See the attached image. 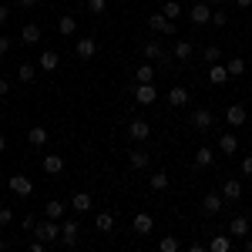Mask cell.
Segmentation results:
<instances>
[{
	"label": "cell",
	"instance_id": "1",
	"mask_svg": "<svg viewBox=\"0 0 252 252\" xmlns=\"http://www.w3.org/2000/svg\"><path fill=\"white\" fill-rule=\"evenodd\" d=\"M34 232H37V239H44V242H58L61 239V225H58V219H44V222L34 225Z\"/></svg>",
	"mask_w": 252,
	"mask_h": 252
},
{
	"label": "cell",
	"instance_id": "2",
	"mask_svg": "<svg viewBox=\"0 0 252 252\" xmlns=\"http://www.w3.org/2000/svg\"><path fill=\"white\" fill-rule=\"evenodd\" d=\"M148 27H152L155 34H161V37H175V20H168L165 14H161V10L148 17Z\"/></svg>",
	"mask_w": 252,
	"mask_h": 252
},
{
	"label": "cell",
	"instance_id": "3",
	"mask_svg": "<svg viewBox=\"0 0 252 252\" xmlns=\"http://www.w3.org/2000/svg\"><path fill=\"white\" fill-rule=\"evenodd\" d=\"M131 91V97H135L138 104H155L158 101V91H155V84L148 81V84H135V88H128Z\"/></svg>",
	"mask_w": 252,
	"mask_h": 252
},
{
	"label": "cell",
	"instance_id": "4",
	"mask_svg": "<svg viewBox=\"0 0 252 252\" xmlns=\"http://www.w3.org/2000/svg\"><path fill=\"white\" fill-rule=\"evenodd\" d=\"M148 135H152L148 118H131V125H128V138H131V141H148Z\"/></svg>",
	"mask_w": 252,
	"mask_h": 252
},
{
	"label": "cell",
	"instance_id": "5",
	"mask_svg": "<svg viewBox=\"0 0 252 252\" xmlns=\"http://www.w3.org/2000/svg\"><path fill=\"white\" fill-rule=\"evenodd\" d=\"M78 229H81L78 219H67V222L61 225V242H64L67 249H74V246H78Z\"/></svg>",
	"mask_w": 252,
	"mask_h": 252
},
{
	"label": "cell",
	"instance_id": "6",
	"mask_svg": "<svg viewBox=\"0 0 252 252\" xmlns=\"http://www.w3.org/2000/svg\"><path fill=\"white\" fill-rule=\"evenodd\" d=\"M222 205H225L222 192H209L205 198H202V215H219V212H222Z\"/></svg>",
	"mask_w": 252,
	"mask_h": 252
},
{
	"label": "cell",
	"instance_id": "7",
	"mask_svg": "<svg viewBox=\"0 0 252 252\" xmlns=\"http://www.w3.org/2000/svg\"><path fill=\"white\" fill-rule=\"evenodd\" d=\"M74 54H78L81 61H91L97 54V40L94 37H78V44H74Z\"/></svg>",
	"mask_w": 252,
	"mask_h": 252
},
{
	"label": "cell",
	"instance_id": "8",
	"mask_svg": "<svg viewBox=\"0 0 252 252\" xmlns=\"http://www.w3.org/2000/svg\"><path fill=\"white\" fill-rule=\"evenodd\" d=\"M189 17H192V24H195V27L209 24V20H212V3H195L192 10H189Z\"/></svg>",
	"mask_w": 252,
	"mask_h": 252
},
{
	"label": "cell",
	"instance_id": "9",
	"mask_svg": "<svg viewBox=\"0 0 252 252\" xmlns=\"http://www.w3.org/2000/svg\"><path fill=\"white\" fill-rule=\"evenodd\" d=\"M10 192L24 198V195H31V192H34V182H31L27 175H10Z\"/></svg>",
	"mask_w": 252,
	"mask_h": 252
},
{
	"label": "cell",
	"instance_id": "10",
	"mask_svg": "<svg viewBox=\"0 0 252 252\" xmlns=\"http://www.w3.org/2000/svg\"><path fill=\"white\" fill-rule=\"evenodd\" d=\"M225 121H229L232 128H242V125L249 121V115H246V108H242V104H229V108H225Z\"/></svg>",
	"mask_w": 252,
	"mask_h": 252
},
{
	"label": "cell",
	"instance_id": "11",
	"mask_svg": "<svg viewBox=\"0 0 252 252\" xmlns=\"http://www.w3.org/2000/svg\"><path fill=\"white\" fill-rule=\"evenodd\" d=\"M212 111H209V108H198V111H195L192 115V128L195 131H209V128H212Z\"/></svg>",
	"mask_w": 252,
	"mask_h": 252
},
{
	"label": "cell",
	"instance_id": "12",
	"mask_svg": "<svg viewBox=\"0 0 252 252\" xmlns=\"http://www.w3.org/2000/svg\"><path fill=\"white\" fill-rule=\"evenodd\" d=\"M189 101H192V91L189 88H172L168 91V108H185Z\"/></svg>",
	"mask_w": 252,
	"mask_h": 252
},
{
	"label": "cell",
	"instance_id": "13",
	"mask_svg": "<svg viewBox=\"0 0 252 252\" xmlns=\"http://www.w3.org/2000/svg\"><path fill=\"white\" fill-rule=\"evenodd\" d=\"M192 54H195L192 40H175V47H172V58L175 61H192Z\"/></svg>",
	"mask_w": 252,
	"mask_h": 252
},
{
	"label": "cell",
	"instance_id": "14",
	"mask_svg": "<svg viewBox=\"0 0 252 252\" xmlns=\"http://www.w3.org/2000/svg\"><path fill=\"white\" fill-rule=\"evenodd\" d=\"M37 67H40V71H47V74L58 71V67H61V54H58V51H44L40 61H37Z\"/></svg>",
	"mask_w": 252,
	"mask_h": 252
},
{
	"label": "cell",
	"instance_id": "15",
	"mask_svg": "<svg viewBox=\"0 0 252 252\" xmlns=\"http://www.w3.org/2000/svg\"><path fill=\"white\" fill-rule=\"evenodd\" d=\"M229 235H232V239H246V235H249V219H246V215H235L232 222H229Z\"/></svg>",
	"mask_w": 252,
	"mask_h": 252
},
{
	"label": "cell",
	"instance_id": "16",
	"mask_svg": "<svg viewBox=\"0 0 252 252\" xmlns=\"http://www.w3.org/2000/svg\"><path fill=\"white\" fill-rule=\"evenodd\" d=\"M239 195H242V182H239V178H225V182H222V198H225V202H235Z\"/></svg>",
	"mask_w": 252,
	"mask_h": 252
},
{
	"label": "cell",
	"instance_id": "17",
	"mask_svg": "<svg viewBox=\"0 0 252 252\" xmlns=\"http://www.w3.org/2000/svg\"><path fill=\"white\" fill-rule=\"evenodd\" d=\"M128 161H131V168H135V172H145V168L152 165V155H148V152H141V148H131Z\"/></svg>",
	"mask_w": 252,
	"mask_h": 252
},
{
	"label": "cell",
	"instance_id": "18",
	"mask_svg": "<svg viewBox=\"0 0 252 252\" xmlns=\"http://www.w3.org/2000/svg\"><path fill=\"white\" fill-rule=\"evenodd\" d=\"M131 229H135L138 235H148L152 229H155V222H152V215H148V212H138L135 222H131Z\"/></svg>",
	"mask_w": 252,
	"mask_h": 252
},
{
	"label": "cell",
	"instance_id": "19",
	"mask_svg": "<svg viewBox=\"0 0 252 252\" xmlns=\"http://www.w3.org/2000/svg\"><path fill=\"white\" fill-rule=\"evenodd\" d=\"M212 161H215L212 148H209V145H198V152H195V168H209Z\"/></svg>",
	"mask_w": 252,
	"mask_h": 252
},
{
	"label": "cell",
	"instance_id": "20",
	"mask_svg": "<svg viewBox=\"0 0 252 252\" xmlns=\"http://www.w3.org/2000/svg\"><path fill=\"white\" fill-rule=\"evenodd\" d=\"M209 81L212 84H225L229 81V67L225 64H209Z\"/></svg>",
	"mask_w": 252,
	"mask_h": 252
},
{
	"label": "cell",
	"instance_id": "21",
	"mask_svg": "<svg viewBox=\"0 0 252 252\" xmlns=\"http://www.w3.org/2000/svg\"><path fill=\"white\" fill-rule=\"evenodd\" d=\"M74 31H78V20L71 17V14H64V17L58 20V34H61V37H71Z\"/></svg>",
	"mask_w": 252,
	"mask_h": 252
},
{
	"label": "cell",
	"instance_id": "22",
	"mask_svg": "<svg viewBox=\"0 0 252 252\" xmlns=\"http://www.w3.org/2000/svg\"><path fill=\"white\" fill-rule=\"evenodd\" d=\"M40 37H44V34H40L37 24H24V31H20V40H24V44H37Z\"/></svg>",
	"mask_w": 252,
	"mask_h": 252
},
{
	"label": "cell",
	"instance_id": "23",
	"mask_svg": "<svg viewBox=\"0 0 252 252\" xmlns=\"http://www.w3.org/2000/svg\"><path fill=\"white\" fill-rule=\"evenodd\" d=\"M168 172H152V178H148V185H152V192H165L168 189Z\"/></svg>",
	"mask_w": 252,
	"mask_h": 252
},
{
	"label": "cell",
	"instance_id": "24",
	"mask_svg": "<svg viewBox=\"0 0 252 252\" xmlns=\"http://www.w3.org/2000/svg\"><path fill=\"white\" fill-rule=\"evenodd\" d=\"M44 172H47V175H61V172H64V158H61V155H47V158H44Z\"/></svg>",
	"mask_w": 252,
	"mask_h": 252
},
{
	"label": "cell",
	"instance_id": "25",
	"mask_svg": "<svg viewBox=\"0 0 252 252\" xmlns=\"http://www.w3.org/2000/svg\"><path fill=\"white\" fill-rule=\"evenodd\" d=\"M141 51H145V61H158L161 54H165V47H161V40H148V44H145Z\"/></svg>",
	"mask_w": 252,
	"mask_h": 252
},
{
	"label": "cell",
	"instance_id": "26",
	"mask_svg": "<svg viewBox=\"0 0 252 252\" xmlns=\"http://www.w3.org/2000/svg\"><path fill=\"white\" fill-rule=\"evenodd\" d=\"M219 148H222V155H235V152H239V138L235 135H222L219 138Z\"/></svg>",
	"mask_w": 252,
	"mask_h": 252
},
{
	"label": "cell",
	"instance_id": "27",
	"mask_svg": "<svg viewBox=\"0 0 252 252\" xmlns=\"http://www.w3.org/2000/svg\"><path fill=\"white\" fill-rule=\"evenodd\" d=\"M94 229H97V232H111V229H115V215H111V212H101L94 219Z\"/></svg>",
	"mask_w": 252,
	"mask_h": 252
},
{
	"label": "cell",
	"instance_id": "28",
	"mask_svg": "<svg viewBox=\"0 0 252 252\" xmlns=\"http://www.w3.org/2000/svg\"><path fill=\"white\" fill-rule=\"evenodd\" d=\"M135 81H138V84H148V81H155V67H152V64H138Z\"/></svg>",
	"mask_w": 252,
	"mask_h": 252
},
{
	"label": "cell",
	"instance_id": "29",
	"mask_svg": "<svg viewBox=\"0 0 252 252\" xmlns=\"http://www.w3.org/2000/svg\"><path fill=\"white\" fill-rule=\"evenodd\" d=\"M209 249L212 252H229L232 249V235H215L212 242H209Z\"/></svg>",
	"mask_w": 252,
	"mask_h": 252
},
{
	"label": "cell",
	"instance_id": "30",
	"mask_svg": "<svg viewBox=\"0 0 252 252\" xmlns=\"http://www.w3.org/2000/svg\"><path fill=\"white\" fill-rule=\"evenodd\" d=\"M225 67H229V78H242V74H246V61L242 58H229Z\"/></svg>",
	"mask_w": 252,
	"mask_h": 252
},
{
	"label": "cell",
	"instance_id": "31",
	"mask_svg": "<svg viewBox=\"0 0 252 252\" xmlns=\"http://www.w3.org/2000/svg\"><path fill=\"white\" fill-rule=\"evenodd\" d=\"M34 74H37V67H34L31 61H24V64L17 67V78L24 81V84H31V81H34Z\"/></svg>",
	"mask_w": 252,
	"mask_h": 252
},
{
	"label": "cell",
	"instance_id": "32",
	"mask_svg": "<svg viewBox=\"0 0 252 252\" xmlns=\"http://www.w3.org/2000/svg\"><path fill=\"white\" fill-rule=\"evenodd\" d=\"M44 215H47V219H61V215H64V202H58V198H51V202L44 205Z\"/></svg>",
	"mask_w": 252,
	"mask_h": 252
},
{
	"label": "cell",
	"instance_id": "33",
	"mask_svg": "<svg viewBox=\"0 0 252 252\" xmlns=\"http://www.w3.org/2000/svg\"><path fill=\"white\" fill-rule=\"evenodd\" d=\"M27 141H31V145H47V128H31V131H27Z\"/></svg>",
	"mask_w": 252,
	"mask_h": 252
},
{
	"label": "cell",
	"instance_id": "34",
	"mask_svg": "<svg viewBox=\"0 0 252 252\" xmlns=\"http://www.w3.org/2000/svg\"><path fill=\"white\" fill-rule=\"evenodd\" d=\"M161 14H165L168 20H178L182 17V3H178V0H168V3L161 7Z\"/></svg>",
	"mask_w": 252,
	"mask_h": 252
},
{
	"label": "cell",
	"instance_id": "35",
	"mask_svg": "<svg viewBox=\"0 0 252 252\" xmlns=\"http://www.w3.org/2000/svg\"><path fill=\"white\" fill-rule=\"evenodd\" d=\"M71 205H74L78 212H88V209H91V195H88V192H78L74 198H71Z\"/></svg>",
	"mask_w": 252,
	"mask_h": 252
},
{
	"label": "cell",
	"instance_id": "36",
	"mask_svg": "<svg viewBox=\"0 0 252 252\" xmlns=\"http://www.w3.org/2000/svg\"><path fill=\"white\" fill-rule=\"evenodd\" d=\"M202 61H205V64H219V61H222V51H219L215 44H209V47L202 51Z\"/></svg>",
	"mask_w": 252,
	"mask_h": 252
},
{
	"label": "cell",
	"instance_id": "37",
	"mask_svg": "<svg viewBox=\"0 0 252 252\" xmlns=\"http://www.w3.org/2000/svg\"><path fill=\"white\" fill-rule=\"evenodd\" d=\"M158 249L161 252H178V239H175V235H165V239L158 242Z\"/></svg>",
	"mask_w": 252,
	"mask_h": 252
},
{
	"label": "cell",
	"instance_id": "38",
	"mask_svg": "<svg viewBox=\"0 0 252 252\" xmlns=\"http://www.w3.org/2000/svg\"><path fill=\"white\" fill-rule=\"evenodd\" d=\"M209 24H215V27H225V24H229V14H225V10H215V7H212V20H209Z\"/></svg>",
	"mask_w": 252,
	"mask_h": 252
},
{
	"label": "cell",
	"instance_id": "39",
	"mask_svg": "<svg viewBox=\"0 0 252 252\" xmlns=\"http://www.w3.org/2000/svg\"><path fill=\"white\" fill-rule=\"evenodd\" d=\"M14 222V212H10V205H0V225H10Z\"/></svg>",
	"mask_w": 252,
	"mask_h": 252
},
{
	"label": "cell",
	"instance_id": "40",
	"mask_svg": "<svg viewBox=\"0 0 252 252\" xmlns=\"http://www.w3.org/2000/svg\"><path fill=\"white\" fill-rule=\"evenodd\" d=\"M104 7H108V0H88V10L91 14H104Z\"/></svg>",
	"mask_w": 252,
	"mask_h": 252
},
{
	"label": "cell",
	"instance_id": "41",
	"mask_svg": "<svg viewBox=\"0 0 252 252\" xmlns=\"http://www.w3.org/2000/svg\"><path fill=\"white\" fill-rule=\"evenodd\" d=\"M239 172L246 175V178H252V155H249V158H242V165H239Z\"/></svg>",
	"mask_w": 252,
	"mask_h": 252
},
{
	"label": "cell",
	"instance_id": "42",
	"mask_svg": "<svg viewBox=\"0 0 252 252\" xmlns=\"http://www.w3.org/2000/svg\"><path fill=\"white\" fill-rule=\"evenodd\" d=\"M7 94H10V81L0 78V97H7Z\"/></svg>",
	"mask_w": 252,
	"mask_h": 252
},
{
	"label": "cell",
	"instance_id": "43",
	"mask_svg": "<svg viewBox=\"0 0 252 252\" xmlns=\"http://www.w3.org/2000/svg\"><path fill=\"white\" fill-rule=\"evenodd\" d=\"M37 222H34V215H24V222H20V229H34Z\"/></svg>",
	"mask_w": 252,
	"mask_h": 252
},
{
	"label": "cell",
	"instance_id": "44",
	"mask_svg": "<svg viewBox=\"0 0 252 252\" xmlns=\"http://www.w3.org/2000/svg\"><path fill=\"white\" fill-rule=\"evenodd\" d=\"M7 51H10V37H0V58H3Z\"/></svg>",
	"mask_w": 252,
	"mask_h": 252
},
{
	"label": "cell",
	"instance_id": "45",
	"mask_svg": "<svg viewBox=\"0 0 252 252\" xmlns=\"http://www.w3.org/2000/svg\"><path fill=\"white\" fill-rule=\"evenodd\" d=\"M17 7H24V10H31V7H37V0H17Z\"/></svg>",
	"mask_w": 252,
	"mask_h": 252
},
{
	"label": "cell",
	"instance_id": "46",
	"mask_svg": "<svg viewBox=\"0 0 252 252\" xmlns=\"http://www.w3.org/2000/svg\"><path fill=\"white\" fill-rule=\"evenodd\" d=\"M7 17H10V7H3V3H0V24H3Z\"/></svg>",
	"mask_w": 252,
	"mask_h": 252
},
{
	"label": "cell",
	"instance_id": "47",
	"mask_svg": "<svg viewBox=\"0 0 252 252\" xmlns=\"http://www.w3.org/2000/svg\"><path fill=\"white\" fill-rule=\"evenodd\" d=\"M235 3H239V7H246V10L252 7V0H235Z\"/></svg>",
	"mask_w": 252,
	"mask_h": 252
},
{
	"label": "cell",
	"instance_id": "48",
	"mask_svg": "<svg viewBox=\"0 0 252 252\" xmlns=\"http://www.w3.org/2000/svg\"><path fill=\"white\" fill-rule=\"evenodd\" d=\"M246 252H252V235H246Z\"/></svg>",
	"mask_w": 252,
	"mask_h": 252
},
{
	"label": "cell",
	"instance_id": "49",
	"mask_svg": "<svg viewBox=\"0 0 252 252\" xmlns=\"http://www.w3.org/2000/svg\"><path fill=\"white\" fill-rule=\"evenodd\" d=\"M3 148H7V138L0 135V155H3Z\"/></svg>",
	"mask_w": 252,
	"mask_h": 252
},
{
	"label": "cell",
	"instance_id": "50",
	"mask_svg": "<svg viewBox=\"0 0 252 252\" xmlns=\"http://www.w3.org/2000/svg\"><path fill=\"white\" fill-rule=\"evenodd\" d=\"M209 3H212V7H219V3H225V0H209Z\"/></svg>",
	"mask_w": 252,
	"mask_h": 252
},
{
	"label": "cell",
	"instance_id": "51",
	"mask_svg": "<svg viewBox=\"0 0 252 252\" xmlns=\"http://www.w3.org/2000/svg\"><path fill=\"white\" fill-rule=\"evenodd\" d=\"M0 249H3V235H0Z\"/></svg>",
	"mask_w": 252,
	"mask_h": 252
},
{
	"label": "cell",
	"instance_id": "52",
	"mask_svg": "<svg viewBox=\"0 0 252 252\" xmlns=\"http://www.w3.org/2000/svg\"><path fill=\"white\" fill-rule=\"evenodd\" d=\"M118 3H125V0H118Z\"/></svg>",
	"mask_w": 252,
	"mask_h": 252
}]
</instances>
